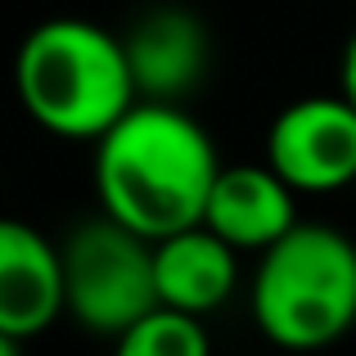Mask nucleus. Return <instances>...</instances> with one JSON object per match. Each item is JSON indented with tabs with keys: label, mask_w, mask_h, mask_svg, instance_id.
Here are the masks:
<instances>
[{
	"label": "nucleus",
	"mask_w": 356,
	"mask_h": 356,
	"mask_svg": "<svg viewBox=\"0 0 356 356\" xmlns=\"http://www.w3.org/2000/svg\"><path fill=\"white\" fill-rule=\"evenodd\" d=\"M203 226H212L226 243L243 252H266L275 239H284L298 226V190L275 172L270 163L252 167H221L212 185Z\"/></svg>",
	"instance_id": "nucleus-8"
},
{
	"label": "nucleus",
	"mask_w": 356,
	"mask_h": 356,
	"mask_svg": "<svg viewBox=\"0 0 356 356\" xmlns=\"http://www.w3.org/2000/svg\"><path fill=\"white\" fill-rule=\"evenodd\" d=\"M68 312L90 334H127L136 321L163 307L158 298L154 239L118 217H95L77 226L63 243Z\"/></svg>",
	"instance_id": "nucleus-4"
},
{
	"label": "nucleus",
	"mask_w": 356,
	"mask_h": 356,
	"mask_svg": "<svg viewBox=\"0 0 356 356\" xmlns=\"http://www.w3.org/2000/svg\"><path fill=\"white\" fill-rule=\"evenodd\" d=\"M235 243H226L212 226H190L167 239H154V266H158V298L163 307L190 316H208L221 307L239 284V257Z\"/></svg>",
	"instance_id": "nucleus-9"
},
{
	"label": "nucleus",
	"mask_w": 356,
	"mask_h": 356,
	"mask_svg": "<svg viewBox=\"0 0 356 356\" xmlns=\"http://www.w3.org/2000/svg\"><path fill=\"white\" fill-rule=\"evenodd\" d=\"M221 158L181 104L140 99L95 140V190L108 217L149 239L203 226Z\"/></svg>",
	"instance_id": "nucleus-1"
},
{
	"label": "nucleus",
	"mask_w": 356,
	"mask_h": 356,
	"mask_svg": "<svg viewBox=\"0 0 356 356\" xmlns=\"http://www.w3.org/2000/svg\"><path fill=\"white\" fill-rule=\"evenodd\" d=\"M113 356H212L208 330L199 316L176 312V307H158L145 321H136L127 334H118Z\"/></svg>",
	"instance_id": "nucleus-10"
},
{
	"label": "nucleus",
	"mask_w": 356,
	"mask_h": 356,
	"mask_svg": "<svg viewBox=\"0 0 356 356\" xmlns=\"http://www.w3.org/2000/svg\"><path fill=\"white\" fill-rule=\"evenodd\" d=\"M23 339H9V334H0V356H23Z\"/></svg>",
	"instance_id": "nucleus-12"
},
{
	"label": "nucleus",
	"mask_w": 356,
	"mask_h": 356,
	"mask_svg": "<svg viewBox=\"0 0 356 356\" xmlns=\"http://www.w3.org/2000/svg\"><path fill=\"white\" fill-rule=\"evenodd\" d=\"M122 50H127L140 99H149V104H181L208 77L212 36L194 9L158 5V9H145L127 27Z\"/></svg>",
	"instance_id": "nucleus-6"
},
{
	"label": "nucleus",
	"mask_w": 356,
	"mask_h": 356,
	"mask_svg": "<svg viewBox=\"0 0 356 356\" xmlns=\"http://www.w3.org/2000/svg\"><path fill=\"white\" fill-rule=\"evenodd\" d=\"M266 163L298 194L356 185V104L348 95H307L270 122Z\"/></svg>",
	"instance_id": "nucleus-5"
},
{
	"label": "nucleus",
	"mask_w": 356,
	"mask_h": 356,
	"mask_svg": "<svg viewBox=\"0 0 356 356\" xmlns=\"http://www.w3.org/2000/svg\"><path fill=\"white\" fill-rule=\"evenodd\" d=\"M252 316L275 348L316 352L356 325V243L334 226L298 221L252 275Z\"/></svg>",
	"instance_id": "nucleus-3"
},
{
	"label": "nucleus",
	"mask_w": 356,
	"mask_h": 356,
	"mask_svg": "<svg viewBox=\"0 0 356 356\" xmlns=\"http://www.w3.org/2000/svg\"><path fill=\"white\" fill-rule=\"evenodd\" d=\"M343 95L356 104V36L348 41V54H343Z\"/></svg>",
	"instance_id": "nucleus-11"
},
{
	"label": "nucleus",
	"mask_w": 356,
	"mask_h": 356,
	"mask_svg": "<svg viewBox=\"0 0 356 356\" xmlns=\"http://www.w3.org/2000/svg\"><path fill=\"white\" fill-rule=\"evenodd\" d=\"M68 312L63 248L23 221L0 226V334L36 339Z\"/></svg>",
	"instance_id": "nucleus-7"
},
{
	"label": "nucleus",
	"mask_w": 356,
	"mask_h": 356,
	"mask_svg": "<svg viewBox=\"0 0 356 356\" xmlns=\"http://www.w3.org/2000/svg\"><path fill=\"white\" fill-rule=\"evenodd\" d=\"M14 86L27 118L68 140H99L140 104L122 36L86 18H50L23 36Z\"/></svg>",
	"instance_id": "nucleus-2"
}]
</instances>
